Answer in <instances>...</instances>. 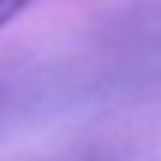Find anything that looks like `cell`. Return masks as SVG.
Segmentation results:
<instances>
[{
    "label": "cell",
    "instance_id": "obj_1",
    "mask_svg": "<svg viewBox=\"0 0 161 161\" xmlns=\"http://www.w3.org/2000/svg\"><path fill=\"white\" fill-rule=\"evenodd\" d=\"M36 0H0V27H6L9 21H15L24 9H30Z\"/></svg>",
    "mask_w": 161,
    "mask_h": 161
}]
</instances>
